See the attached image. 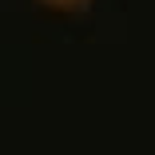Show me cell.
<instances>
[{"label": "cell", "mask_w": 155, "mask_h": 155, "mask_svg": "<svg viewBox=\"0 0 155 155\" xmlns=\"http://www.w3.org/2000/svg\"><path fill=\"white\" fill-rule=\"evenodd\" d=\"M36 4H44V8H52V12H84L91 0H36Z\"/></svg>", "instance_id": "cell-1"}]
</instances>
